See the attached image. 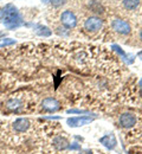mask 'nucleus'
<instances>
[{"label": "nucleus", "instance_id": "11", "mask_svg": "<svg viewBox=\"0 0 142 154\" xmlns=\"http://www.w3.org/2000/svg\"><path fill=\"white\" fill-rule=\"evenodd\" d=\"M140 4V0H123V6L125 10H129V11H133V10H136L137 6Z\"/></svg>", "mask_w": 142, "mask_h": 154}, {"label": "nucleus", "instance_id": "12", "mask_svg": "<svg viewBox=\"0 0 142 154\" xmlns=\"http://www.w3.org/2000/svg\"><path fill=\"white\" fill-rule=\"evenodd\" d=\"M37 35L41 36V37H49L51 36V30L47 27V26H44V25H38L37 26V30H36Z\"/></svg>", "mask_w": 142, "mask_h": 154}, {"label": "nucleus", "instance_id": "17", "mask_svg": "<svg viewBox=\"0 0 142 154\" xmlns=\"http://www.w3.org/2000/svg\"><path fill=\"white\" fill-rule=\"evenodd\" d=\"M68 113H70V114H75V113H77V114H83V113H85L84 110H80V109H70V110H68Z\"/></svg>", "mask_w": 142, "mask_h": 154}, {"label": "nucleus", "instance_id": "5", "mask_svg": "<svg viewBox=\"0 0 142 154\" xmlns=\"http://www.w3.org/2000/svg\"><path fill=\"white\" fill-rule=\"evenodd\" d=\"M103 25V21L97 17H90L85 20L84 23V29L88 32H97L100 31Z\"/></svg>", "mask_w": 142, "mask_h": 154}, {"label": "nucleus", "instance_id": "7", "mask_svg": "<svg viewBox=\"0 0 142 154\" xmlns=\"http://www.w3.org/2000/svg\"><path fill=\"white\" fill-rule=\"evenodd\" d=\"M31 126V122L29 119H25V117H20V119H17L14 122H13V129L16 132H19V133H24L26 132Z\"/></svg>", "mask_w": 142, "mask_h": 154}, {"label": "nucleus", "instance_id": "9", "mask_svg": "<svg viewBox=\"0 0 142 154\" xmlns=\"http://www.w3.org/2000/svg\"><path fill=\"white\" fill-rule=\"evenodd\" d=\"M52 145L57 151H64V149L68 148L69 142L64 136H56L53 139V141H52Z\"/></svg>", "mask_w": 142, "mask_h": 154}, {"label": "nucleus", "instance_id": "19", "mask_svg": "<svg viewBox=\"0 0 142 154\" xmlns=\"http://www.w3.org/2000/svg\"><path fill=\"white\" fill-rule=\"evenodd\" d=\"M80 154H92V152L90 149H84V151H81Z\"/></svg>", "mask_w": 142, "mask_h": 154}, {"label": "nucleus", "instance_id": "1", "mask_svg": "<svg viewBox=\"0 0 142 154\" xmlns=\"http://www.w3.org/2000/svg\"><path fill=\"white\" fill-rule=\"evenodd\" d=\"M0 20L8 30L18 29L23 25V17L13 4H7L0 10Z\"/></svg>", "mask_w": 142, "mask_h": 154}, {"label": "nucleus", "instance_id": "6", "mask_svg": "<svg viewBox=\"0 0 142 154\" xmlns=\"http://www.w3.org/2000/svg\"><path fill=\"white\" fill-rule=\"evenodd\" d=\"M41 107L45 112H57L61 106H59V102L56 100V98H52V97H47L41 103Z\"/></svg>", "mask_w": 142, "mask_h": 154}, {"label": "nucleus", "instance_id": "13", "mask_svg": "<svg viewBox=\"0 0 142 154\" xmlns=\"http://www.w3.org/2000/svg\"><path fill=\"white\" fill-rule=\"evenodd\" d=\"M6 106H7V108H10V109H17V108L20 107V102H19V100H17V98H11V100L7 101Z\"/></svg>", "mask_w": 142, "mask_h": 154}, {"label": "nucleus", "instance_id": "18", "mask_svg": "<svg viewBox=\"0 0 142 154\" xmlns=\"http://www.w3.org/2000/svg\"><path fill=\"white\" fill-rule=\"evenodd\" d=\"M70 149H71V151H76V149H80V151H81V146L75 142V143H72V145L70 146Z\"/></svg>", "mask_w": 142, "mask_h": 154}, {"label": "nucleus", "instance_id": "15", "mask_svg": "<svg viewBox=\"0 0 142 154\" xmlns=\"http://www.w3.org/2000/svg\"><path fill=\"white\" fill-rule=\"evenodd\" d=\"M113 49H114V50H115V51H116V52H117V54H119V55H120V56H121L122 58H125V57H127L125 52H124V51L122 50V49L120 48V46H119V45L114 44V45H113Z\"/></svg>", "mask_w": 142, "mask_h": 154}, {"label": "nucleus", "instance_id": "2", "mask_svg": "<svg viewBox=\"0 0 142 154\" xmlns=\"http://www.w3.org/2000/svg\"><path fill=\"white\" fill-rule=\"evenodd\" d=\"M119 121H120V126H121L122 128L130 129V128H133L136 125L137 117H136L135 114H133V113H124V114H122L120 116Z\"/></svg>", "mask_w": 142, "mask_h": 154}, {"label": "nucleus", "instance_id": "4", "mask_svg": "<svg viewBox=\"0 0 142 154\" xmlns=\"http://www.w3.org/2000/svg\"><path fill=\"white\" fill-rule=\"evenodd\" d=\"M111 27L114 31H116L120 35H129L130 33V25L122 19H114L111 21Z\"/></svg>", "mask_w": 142, "mask_h": 154}, {"label": "nucleus", "instance_id": "3", "mask_svg": "<svg viewBox=\"0 0 142 154\" xmlns=\"http://www.w3.org/2000/svg\"><path fill=\"white\" fill-rule=\"evenodd\" d=\"M61 21L66 29H74L77 25V18H76L75 13L71 12L70 10H66L62 13Z\"/></svg>", "mask_w": 142, "mask_h": 154}, {"label": "nucleus", "instance_id": "10", "mask_svg": "<svg viewBox=\"0 0 142 154\" xmlns=\"http://www.w3.org/2000/svg\"><path fill=\"white\" fill-rule=\"evenodd\" d=\"M100 142H101L103 146H105L108 149H113L116 146V139H115V136L113 134L103 136L101 140H100Z\"/></svg>", "mask_w": 142, "mask_h": 154}, {"label": "nucleus", "instance_id": "8", "mask_svg": "<svg viewBox=\"0 0 142 154\" xmlns=\"http://www.w3.org/2000/svg\"><path fill=\"white\" fill-rule=\"evenodd\" d=\"M92 122V119L89 116H81V117H72L68 120V125L70 127H78V126H84Z\"/></svg>", "mask_w": 142, "mask_h": 154}, {"label": "nucleus", "instance_id": "21", "mask_svg": "<svg viewBox=\"0 0 142 154\" xmlns=\"http://www.w3.org/2000/svg\"><path fill=\"white\" fill-rule=\"evenodd\" d=\"M140 38H141V40H142V30H141V32H140Z\"/></svg>", "mask_w": 142, "mask_h": 154}, {"label": "nucleus", "instance_id": "20", "mask_svg": "<svg viewBox=\"0 0 142 154\" xmlns=\"http://www.w3.org/2000/svg\"><path fill=\"white\" fill-rule=\"evenodd\" d=\"M41 1H43V2H45V4H46V2H49V1H51V0H41Z\"/></svg>", "mask_w": 142, "mask_h": 154}, {"label": "nucleus", "instance_id": "14", "mask_svg": "<svg viewBox=\"0 0 142 154\" xmlns=\"http://www.w3.org/2000/svg\"><path fill=\"white\" fill-rule=\"evenodd\" d=\"M14 43H16L14 39L2 38L1 39V42H0V48H1V46H6V45H12V44H14Z\"/></svg>", "mask_w": 142, "mask_h": 154}, {"label": "nucleus", "instance_id": "16", "mask_svg": "<svg viewBox=\"0 0 142 154\" xmlns=\"http://www.w3.org/2000/svg\"><path fill=\"white\" fill-rule=\"evenodd\" d=\"M65 1H66V0H51L50 2H51L55 7H59V6H62V5L65 4Z\"/></svg>", "mask_w": 142, "mask_h": 154}]
</instances>
